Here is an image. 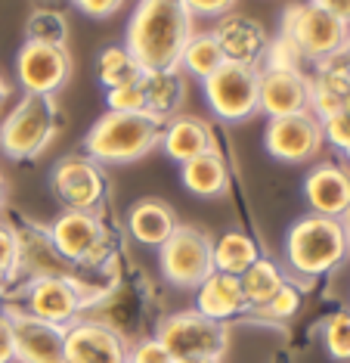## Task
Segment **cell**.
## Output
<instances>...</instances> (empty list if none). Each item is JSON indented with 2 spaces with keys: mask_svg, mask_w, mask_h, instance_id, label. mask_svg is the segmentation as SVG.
Wrapping results in <instances>:
<instances>
[{
  "mask_svg": "<svg viewBox=\"0 0 350 363\" xmlns=\"http://www.w3.org/2000/svg\"><path fill=\"white\" fill-rule=\"evenodd\" d=\"M193 31V13L183 0H140L128 22L124 47L143 65V72L177 69Z\"/></svg>",
  "mask_w": 350,
  "mask_h": 363,
  "instance_id": "6da1fadb",
  "label": "cell"
},
{
  "mask_svg": "<svg viewBox=\"0 0 350 363\" xmlns=\"http://www.w3.org/2000/svg\"><path fill=\"white\" fill-rule=\"evenodd\" d=\"M162 143V121L146 112H106L84 137V155L96 164H128Z\"/></svg>",
  "mask_w": 350,
  "mask_h": 363,
  "instance_id": "7a4b0ae2",
  "label": "cell"
},
{
  "mask_svg": "<svg viewBox=\"0 0 350 363\" xmlns=\"http://www.w3.org/2000/svg\"><path fill=\"white\" fill-rule=\"evenodd\" d=\"M350 242L347 230L335 218H322V214H307L295 220L286 236V261L295 277L316 279L326 277L347 258Z\"/></svg>",
  "mask_w": 350,
  "mask_h": 363,
  "instance_id": "3957f363",
  "label": "cell"
},
{
  "mask_svg": "<svg viewBox=\"0 0 350 363\" xmlns=\"http://www.w3.org/2000/svg\"><path fill=\"white\" fill-rule=\"evenodd\" d=\"M60 128V109L53 96L25 94L0 125V152L13 162L38 159Z\"/></svg>",
  "mask_w": 350,
  "mask_h": 363,
  "instance_id": "277c9868",
  "label": "cell"
},
{
  "mask_svg": "<svg viewBox=\"0 0 350 363\" xmlns=\"http://www.w3.org/2000/svg\"><path fill=\"white\" fill-rule=\"evenodd\" d=\"M350 26H344L341 19H335L332 13H326L322 6L316 4H291L286 16H282V35L291 50H295L301 60L310 62H326L332 56L344 53Z\"/></svg>",
  "mask_w": 350,
  "mask_h": 363,
  "instance_id": "5b68a950",
  "label": "cell"
},
{
  "mask_svg": "<svg viewBox=\"0 0 350 363\" xmlns=\"http://www.w3.org/2000/svg\"><path fill=\"white\" fill-rule=\"evenodd\" d=\"M174 360H218L230 348L227 323L208 320L198 311H180L162 320L155 333Z\"/></svg>",
  "mask_w": 350,
  "mask_h": 363,
  "instance_id": "8992f818",
  "label": "cell"
},
{
  "mask_svg": "<svg viewBox=\"0 0 350 363\" xmlns=\"http://www.w3.org/2000/svg\"><path fill=\"white\" fill-rule=\"evenodd\" d=\"M53 249L62 261L78 267H99L109 255V230L96 218V211H62L47 227Z\"/></svg>",
  "mask_w": 350,
  "mask_h": 363,
  "instance_id": "52a82bcc",
  "label": "cell"
},
{
  "mask_svg": "<svg viewBox=\"0 0 350 363\" xmlns=\"http://www.w3.org/2000/svg\"><path fill=\"white\" fill-rule=\"evenodd\" d=\"M211 245L214 242L198 227L177 224L171 239L158 249V267H162L164 279L180 289H198L214 274Z\"/></svg>",
  "mask_w": 350,
  "mask_h": 363,
  "instance_id": "ba28073f",
  "label": "cell"
},
{
  "mask_svg": "<svg viewBox=\"0 0 350 363\" xmlns=\"http://www.w3.org/2000/svg\"><path fill=\"white\" fill-rule=\"evenodd\" d=\"M94 298H99V292H90L74 277H38V279H28V286H25L22 311L44 320V323L65 329L78 320V313Z\"/></svg>",
  "mask_w": 350,
  "mask_h": 363,
  "instance_id": "9c48e42d",
  "label": "cell"
},
{
  "mask_svg": "<svg viewBox=\"0 0 350 363\" xmlns=\"http://www.w3.org/2000/svg\"><path fill=\"white\" fill-rule=\"evenodd\" d=\"M205 100L223 121H245L257 109V69L239 62H223L211 78L202 81Z\"/></svg>",
  "mask_w": 350,
  "mask_h": 363,
  "instance_id": "30bf717a",
  "label": "cell"
},
{
  "mask_svg": "<svg viewBox=\"0 0 350 363\" xmlns=\"http://www.w3.org/2000/svg\"><path fill=\"white\" fill-rule=\"evenodd\" d=\"M16 78L25 94L56 96L72 78V56L65 47L25 40L22 50L16 53Z\"/></svg>",
  "mask_w": 350,
  "mask_h": 363,
  "instance_id": "8fae6325",
  "label": "cell"
},
{
  "mask_svg": "<svg viewBox=\"0 0 350 363\" xmlns=\"http://www.w3.org/2000/svg\"><path fill=\"white\" fill-rule=\"evenodd\" d=\"M56 199L65 205V211H96L106 199V174L103 168L87 155H65L56 162L50 174Z\"/></svg>",
  "mask_w": 350,
  "mask_h": 363,
  "instance_id": "7c38bea8",
  "label": "cell"
},
{
  "mask_svg": "<svg viewBox=\"0 0 350 363\" xmlns=\"http://www.w3.org/2000/svg\"><path fill=\"white\" fill-rule=\"evenodd\" d=\"M322 125L313 112H298L286 118H270L264 130V146L273 159L298 164L310 162L322 150Z\"/></svg>",
  "mask_w": 350,
  "mask_h": 363,
  "instance_id": "4fadbf2b",
  "label": "cell"
},
{
  "mask_svg": "<svg viewBox=\"0 0 350 363\" xmlns=\"http://www.w3.org/2000/svg\"><path fill=\"white\" fill-rule=\"evenodd\" d=\"M19 363H65V329L44 323L22 308H4Z\"/></svg>",
  "mask_w": 350,
  "mask_h": 363,
  "instance_id": "5bb4252c",
  "label": "cell"
},
{
  "mask_svg": "<svg viewBox=\"0 0 350 363\" xmlns=\"http://www.w3.org/2000/svg\"><path fill=\"white\" fill-rule=\"evenodd\" d=\"M65 363H128V345L99 320H74L65 326Z\"/></svg>",
  "mask_w": 350,
  "mask_h": 363,
  "instance_id": "9a60e30c",
  "label": "cell"
},
{
  "mask_svg": "<svg viewBox=\"0 0 350 363\" xmlns=\"http://www.w3.org/2000/svg\"><path fill=\"white\" fill-rule=\"evenodd\" d=\"M310 84L301 69H257V109L270 118L307 112Z\"/></svg>",
  "mask_w": 350,
  "mask_h": 363,
  "instance_id": "2e32d148",
  "label": "cell"
},
{
  "mask_svg": "<svg viewBox=\"0 0 350 363\" xmlns=\"http://www.w3.org/2000/svg\"><path fill=\"white\" fill-rule=\"evenodd\" d=\"M211 35L218 38L227 62H239V65H257L264 62L266 50H270V35L257 19L245 13H227L218 19V26L211 28Z\"/></svg>",
  "mask_w": 350,
  "mask_h": 363,
  "instance_id": "e0dca14e",
  "label": "cell"
},
{
  "mask_svg": "<svg viewBox=\"0 0 350 363\" xmlns=\"http://www.w3.org/2000/svg\"><path fill=\"white\" fill-rule=\"evenodd\" d=\"M304 199L310 205V214L341 220L350 211V174L338 164H316L304 180Z\"/></svg>",
  "mask_w": 350,
  "mask_h": 363,
  "instance_id": "ac0fdd59",
  "label": "cell"
},
{
  "mask_svg": "<svg viewBox=\"0 0 350 363\" xmlns=\"http://www.w3.org/2000/svg\"><path fill=\"white\" fill-rule=\"evenodd\" d=\"M307 84H310L307 112H313L320 121L344 112V100L350 96V62L344 56H332L316 65V75L307 78Z\"/></svg>",
  "mask_w": 350,
  "mask_h": 363,
  "instance_id": "d6986e66",
  "label": "cell"
},
{
  "mask_svg": "<svg viewBox=\"0 0 350 363\" xmlns=\"http://www.w3.org/2000/svg\"><path fill=\"white\" fill-rule=\"evenodd\" d=\"M158 146L168 152V159L180 164L218 150L211 125L202 121L198 115H174V118H168V125H162V143Z\"/></svg>",
  "mask_w": 350,
  "mask_h": 363,
  "instance_id": "ffe728a7",
  "label": "cell"
},
{
  "mask_svg": "<svg viewBox=\"0 0 350 363\" xmlns=\"http://www.w3.org/2000/svg\"><path fill=\"white\" fill-rule=\"evenodd\" d=\"M128 230L140 245H155V249H162V245L171 239L174 230H177V214H174V208L164 199L146 196V199L130 205Z\"/></svg>",
  "mask_w": 350,
  "mask_h": 363,
  "instance_id": "44dd1931",
  "label": "cell"
},
{
  "mask_svg": "<svg viewBox=\"0 0 350 363\" xmlns=\"http://www.w3.org/2000/svg\"><path fill=\"white\" fill-rule=\"evenodd\" d=\"M196 311L208 320H218V323H227V320L239 317L242 311H248L245 295H242V286H239V277L218 274V270H214V274L198 286Z\"/></svg>",
  "mask_w": 350,
  "mask_h": 363,
  "instance_id": "7402d4cb",
  "label": "cell"
},
{
  "mask_svg": "<svg viewBox=\"0 0 350 363\" xmlns=\"http://www.w3.org/2000/svg\"><path fill=\"white\" fill-rule=\"evenodd\" d=\"M140 87H143V96H146V115H152L162 125L174 118L183 100H186V78H183L180 69L146 72Z\"/></svg>",
  "mask_w": 350,
  "mask_h": 363,
  "instance_id": "603a6c76",
  "label": "cell"
},
{
  "mask_svg": "<svg viewBox=\"0 0 350 363\" xmlns=\"http://www.w3.org/2000/svg\"><path fill=\"white\" fill-rule=\"evenodd\" d=\"M16 239H19V264L16 267L28 270L31 279L38 277H72L69 261H62V255L53 249L47 230H16Z\"/></svg>",
  "mask_w": 350,
  "mask_h": 363,
  "instance_id": "cb8c5ba5",
  "label": "cell"
},
{
  "mask_svg": "<svg viewBox=\"0 0 350 363\" xmlns=\"http://www.w3.org/2000/svg\"><path fill=\"white\" fill-rule=\"evenodd\" d=\"M180 177H183V186H186L193 196H202V199H218V196H223L230 186L227 162H223V155L218 150L186 162L180 168Z\"/></svg>",
  "mask_w": 350,
  "mask_h": 363,
  "instance_id": "d4e9b609",
  "label": "cell"
},
{
  "mask_svg": "<svg viewBox=\"0 0 350 363\" xmlns=\"http://www.w3.org/2000/svg\"><path fill=\"white\" fill-rule=\"evenodd\" d=\"M257 258H261L257 242L248 233H236V230L223 233L218 242L211 245V261H214V270H218V274L242 277Z\"/></svg>",
  "mask_w": 350,
  "mask_h": 363,
  "instance_id": "484cf974",
  "label": "cell"
},
{
  "mask_svg": "<svg viewBox=\"0 0 350 363\" xmlns=\"http://www.w3.org/2000/svg\"><path fill=\"white\" fill-rule=\"evenodd\" d=\"M223 62H227V56H223L218 38H214L211 31H193V38L186 40V47H183V53H180L177 69L198 81H205V78H211Z\"/></svg>",
  "mask_w": 350,
  "mask_h": 363,
  "instance_id": "4316f807",
  "label": "cell"
},
{
  "mask_svg": "<svg viewBox=\"0 0 350 363\" xmlns=\"http://www.w3.org/2000/svg\"><path fill=\"white\" fill-rule=\"evenodd\" d=\"M286 283H288V279H286V274H282V267L276 261H270V258H257L252 267L239 277L245 304H248V308H254V311L261 308V304L270 301Z\"/></svg>",
  "mask_w": 350,
  "mask_h": 363,
  "instance_id": "83f0119b",
  "label": "cell"
},
{
  "mask_svg": "<svg viewBox=\"0 0 350 363\" xmlns=\"http://www.w3.org/2000/svg\"><path fill=\"white\" fill-rule=\"evenodd\" d=\"M143 75H146L143 65L133 60V53L128 50V47H106L96 60V78L106 90L140 84Z\"/></svg>",
  "mask_w": 350,
  "mask_h": 363,
  "instance_id": "f1b7e54d",
  "label": "cell"
},
{
  "mask_svg": "<svg viewBox=\"0 0 350 363\" xmlns=\"http://www.w3.org/2000/svg\"><path fill=\"white\" fill-rule=\"evenodd\" d=\"M25 40L65 47L69 44V22L62 13H31L28 26H25Z\"/></svg>",
  "mask_w": 350,
  "mask_h": 363,
  "instance_id": "f546056e",
  "label": "cell"
},
{
  "mask_svg": "<svg viewBox=\"0 0 350 363\" xmlns=\"http://www.w3.org/2000/svg\"><path fill=\"white\" fill-rule=\"evenodd\" d=\"M322 345L329 357L338 363H350V311L332 313L322 326Z\"/></svg>",
  "mask_w": 350,
  "mask_h": 363,
  "instance_id": "4dcf8cb0",
  "label": "cell"
},
{
  "mask_svg": "<svg viewBox=\"0 0 350 363\" xmlns=\"http://www.w3.org/2000/svg\"><path fill=\"white\" fill-rule=\"evenodd\" d=\"M298 308H301V292H298L295 283H286L270 301L257 308V313L266 317V320H288V317L298 313Z\"/></svg>",
  "mask_w": 350,
  "mask_h": 363,
  "instance_id": "1f68e13d",
  "label": "cell"
},
{
  "mask_svg": "<svg viewBox=\"0 0 350 363\" xmlns=\"http://www.w3.org/2000/svg\"><path fill=\"white\" fill-rule=\"evenodd\" d=\"M19 264V239H16V227L0 218V283L16 274Z\"/></svg>",
  "mask_w": 350,
  "mask_h": 363,
  "instance_id": "d6a6232c",
  "label": "cell"
},
{
  "mask_svg": "<svg viewBox=\"0 0 350 363\" xmlns=\"http://www.w3.org/2000/svg\"><path fill=\"white\" fill-rule=\"evenodd\" d=\"M106 103H109V112H146V96L140 84L106 90Z\"/></svg>",
  "mask_w": 350,
  "mask_h": 363,
  "instance_id": "836d02e7",
  "label": "cell"
},
{
  "mask_svg": "<svg viewBox=\"0 0 350 363\" xmlns=\"http://www.w3.org/2000/svg\"><path fill=\"white\" fill-rule=\"evenodd\" d=\"M128 363H174V357L168 354V348L152 335V338L137 342L133 348H128Z\"/></svg>",
  "mask_w": 350,
  "mask_h": 363,
  "instance_id": "e575fe53",
  "label": "cell"
},
{
  "mask_svg": "<svg viewBox=\"0 0 350 363\" xmlns=\"http://www.w3.org/2000/svg\"><path fill=\"white\" fill-rule=\"evenodd\" d=\"M320 125H322V140H329L335 150L347 152V146H350V115L338 112V115H332V118L320 121Z\"/></svg>",
  "mask_w": 350,
  "mask_h": 363,
  "instance_id": "d590c367",
  "label": "cell"
},
{
  "mask_svg": "<svg viewBox=\"0 0 350 363\" xmlns=\"http://www.w3.org/2000/svg\"><path fill=\"white\" fill-rule=\"evenodd\" d=\"M186 4V10L193 13V19H220V16L232 13V6H236V0H183Z\"/></svg>",
  "mask_w": 350,
  "mask_h": 363,
  "instance_id": "8d00e7d4",
  "label": "cell"
},
{
  "mask_svg": "<svg viewBox=\"0 0 350 363\" xmlns=\"http://www.w3.org/2000/svg\"><path fill=\"white\" fill-rule=\"evenodd\" d=\"M74 6H78L81 13L94 16V19H109L124 6V0H72Z\"/></svg>",
  "mask_w": 350,
  "mask_h": 363,
  "instance_id": "74e56055",
  "label": "cell"
},
{
  "mask_svg": "<svg viewBox=\"0 0 350 363\" xmlns=\"http://www.w3.org/2000/svg\"><path fill=\"white\" fill-rule=\"evenodd\" d=\"M16 360V348H13V333L6 317H0V363H13Z\"/></svg>",
  "mask_w": 350,
  "mask_h": 363,
  "instance_id": "f35d334b",
  "label": "cell"
},
{
  "mask_svg": "<svg viewBox=\"0 0 350 363\" xmlns=\"http://www.w3.org/2000/svg\"><path fill=\"white\" fill-rule=\"evenodd\" d=\"M310 4L322 6L326 13H332L335 19H341L344 26H350V0H310Z\"/></svg>",
  "mask_w": 350,
  "mask_h": 363,
  "instance_id": "ab89813d",
  "label": "cell"
},
{
  "mask_svg": "<svg viewBox=\"0 0 350 363\" xmlns=\"http://www.w3.org/2000/svg\"><path fill=\"white\" fill-rule=\"evenodd\" d=\"M65 0H31V6H35V13H60Z\"/></svg>",
  "mask_w": 350,
  "mask_h": 363,
  "instance_id": "60d3db41",
  "label": "cell"
},
{
  "mask_svg": "<svg viewBox=\"0 0 350 363\" xmlns=\"http://www.w3.org/2000/svg\"><path fill=\"white\" fill-rule=\"evenodd\" d=\"M6 205V180H4V171H0V211Z\"/></svg>",
  "mask_w": 350,
  "mask_h": 363,
  "instance_id": "b9f144b4",
  "label": "cell"
},
{
  "mask_svg": "<svg viewBox=\"0 0 350 363\" xmlns=\"http://www.w3.org/2000/svg\"><path fill=\"white\" fill-rule=\"evenodd\" d=\"M341 224H344V230H347V242H350V211L341 218Z\"/></svg>",
  "mask_w": 350,
  "mask_h": 363,
  "instance_id": "7bdbcfd3",
  "label": "cell"
},
{
  "mask_svg": "<svg viewBox=\"0 0 350 363\" xmlns=\"http://www.w3.org/2000/svg\"><path fill=\"white\" fill-rule=\"evenodd\" d=\"M6 94H10V90H6V84H4V78H0V106H4V100H6Z\"/></svg>",
  "mask_w": 350,
  "mask_h": 363,
  "instance_id": "ee69618b",
  "label": "cell"
},
{
  "mask_svg": "<svg viewBox=\"0 0 350 363\" xmlns=\"http://www.w3.org/2000/svg\"><path fill=\"white\" fill-rule=\"evenodd\" d=\"M341 56H344V60L350 62V35H347V44H344V53H341Z\"/></svg>",
  "mask_w": 350,
  "mask_h": 363,
  "instance_id": "f6af8a7d",
  "label": "cell"
},
{
  "mask_svg": "<svg viewBox=\"0 0 350 363\" xmlns=\"http://www.w3.org/2000/svg\"><path fill=\"white\" fill-rule=\"evenodd\" d=\"M174 363H218V360H174Z\"/></svg>",
  "mask_w": 350,
  "mask_h": 363,
  "instance_id": "bcb514c9",
  "label": "cell"
},
{
  "mask_svg": "<svg viewBox=\"0 0 350 363\" xmlns=\"http://www.w3.org/2000/svg\"><path fill=\"white\" fill-rule=\"evenodd\" d=\"M344 112L350 115V96H347V100H344Z\"/></svg>",
  "mask_w": 350,
  "mask_h": 363,
  "instance_id": "7dc6e473",
  "label": "cell"
},
{
  "mask_svg": "<svg viewBox=\"0 0 350 363\" xmlns=\"http://www.w3.org/2000/svg\"><path fill=\"white\" fill-rule=\"evenodd\" d=\"M344 155H347V159H350V146H347V152H344Z\"/></svg>",
  "mask_w": 350,
  "mask_h": 363,
  "instance_id": "c3c4849f",
  "label": "cell"
}]
</instances>
